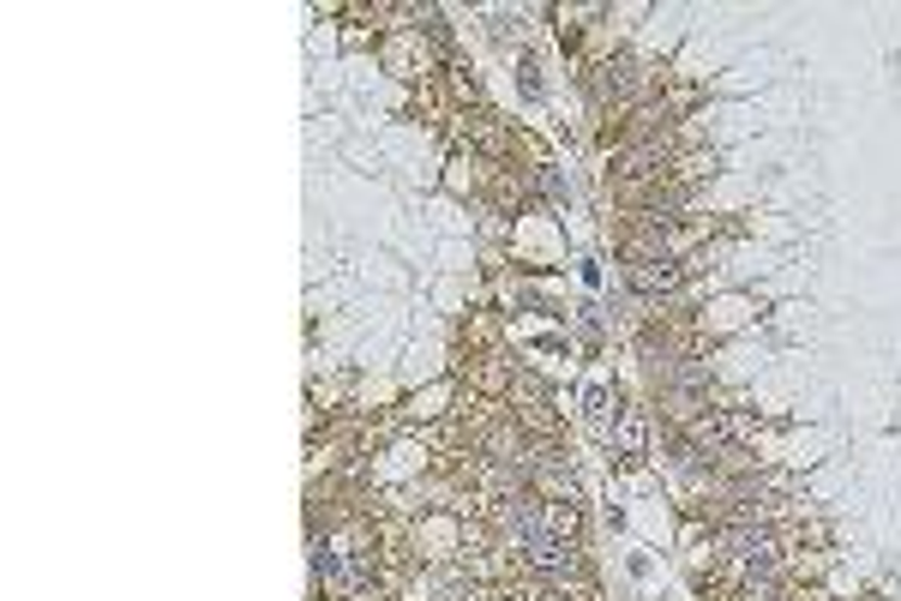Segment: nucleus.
Wrapping results in <instances>:
<instances>
[{"label":"nucleus","instance_id":"1","mask_svg":"<svg viewBox=\"0 0 901 601\" xmlns=\"http://www.w3.org/2000/svg\"><path fill=\"white\" fill-rule=\"evenodd\" d=\"M631 283L649 289V295H656V289H680L685 283V265H673V259H637V265H631Z\"/></svg>","mask_w":901,"mask_h":601}]
</instances>
